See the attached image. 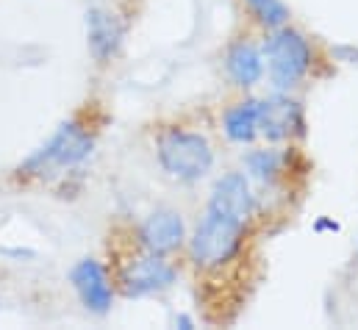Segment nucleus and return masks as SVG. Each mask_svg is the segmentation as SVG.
<instances>
[{"instance_id":"obj_7","label":"nucleus","mask_w":358,"mask_h":330,"mask_svg":"<svg viewBox=\"0 0 358 330\" xmlns=\"http://www.w3.org/2000/svg\"><path fill=\"white\" fill-rule=\"evenodd\" d=\"M211 211H220L225 217H234L239 222H248L256 211V197L250 194V186L245 180V175L231 172L225 178L217 180L214 194H211Z\"/></svg>"},{"instance_id":"obj_11","label":"nucleus","mask_w":358,"mask_h":330,"mask_svg":"<svg viewBox=\"0 0 358 330\" xmlns=\"http://www.w3.org/2000/svg\"><path fill=\"white\" fill-rule=\"evenodd\" d=\"M228 73H231V78L239 83V86H253V83L262 78V73H264V64H262L259 50L250 42L234 45L231 53H228Z\"/></svg>"},{"instance_id":"obj_13","label":"nucleus","mask_w":358,"mask_h":330,"mask_svg":"<svg viewBox=\"0 0 358 330\" xmlns=\"http://www.w3.org/2000/svg\"><path fill=\"white\" fill-rule=\"evenodd\" d=\"M250 8L259 14V20L264 25H283L286 17H289V8L280 3V0H248Z\"/></svg>"},{"instance_id":"obj_8","label":"nucleus","mask_w":358,"mask_h":330,"mask_svg":"<svg viewBox=\"0 0 358 330\" xmlns=\"http://www.w3.org/2000/svg\"><path fill=\"white\" fill-rule=\"evenodd\" d=\"M81 303L94 311V314H106L111 308V286H108V278L103 272V266L92 258H84L76 264L73 275H70Z\"/></svg>"},{"instance_id":"obj_3","label":"nucleus","mask_w":358,"mask_h":330,"mask_svg":"<svg viewBox=\"0 0 358 330\" xmlns=\"http://www.w3.org/2000/svg\"><path fill=\"white\" fill-rule=\"evenodd\" d=\"M92 148H94V139H92L90 131H84L78 122H64L39 153H34L25 164L20 166V172L45 175V169L76 166L81 164L84 159H90Z\"/></svg>"},{"instance_id":"obj_1","label":"nucleus","mask_w":358,"mask_h":330,"mask_svg":"<svg viewBox=\"0 0 358 330\" xmlns=\"http://www.w3.org/2000/svg\"><path fill=\"white\" fill-rule=\"evenodd\" d=\"M159 162L178 180H200L214 164V153L200 134L167 131L159 139Z\"/></svg>"},{"instance_id":"obj_16","label":"nucleus","mask_w":358,"mask_h":330,"mask_svg":"<svg viewBox=\"0 0 358 330\" xmlns=\"http://www.w3.org/2000/svg\"><path fill=\"white\" fill-rule=\"evenodd\" d=\"M178 325H180V328H183V330H192V322H189L186 317H180V320H178Z\"/></svg>"},{"instance_id":"obj_15","label":"nucleus","mask_w":358,"mask_h":330,"mask_svg":"<svg viewBox=\"0 0 358 330\" xmlns=\"http://www.w3.org/2000/svg\"><path fill=\"white\" fill-rule=\"evenodd\" d=\"M317 231H339V225L336 222H328V220H320L317 222Z\"/></svg>"},{"instance_id":"obj_5","label":"nucleus","mask_w":358,"mask_h":330,"mask_svg":"<svg viewBox=\"0 0 358 330\" xmlns=\"http://www.w3.org/2000/svg\"><path fill=\"white\" fill-rule=\"evenodd\" d=\"M120 280H122L125 297H142V294L167 289V286L176 280V269H173L167 261H162V255L150 252L148 258L131 261V266L122 272Z\"/></svg>"},{"instance_id":"obj_2","label":"nucleus","mask_w":358,"mask_h":330,"mask_svg":"<svg viewBox=\"0 0 358 330\" xmlns=\"http://www.w3.org/2000/svg\"><path fill=\"white\" fill-rule=\"evenodd\" d=\"M242 228L245 222L208 208L206 220L197 225L194 239H192L194 261L200 266H222L225 261H231L242 245Z\"/></svg>"},{"instance_id":"obj_10","label":"nucleus","mask_w":358,"mask_h":330,"mask_svg":"<svg viewBox=\"0 0 358 330\" xmlns=\"http://www.w3.org/2000/svg\"><path fill=\"white\" fill-rule=\"evenodd\" d=\"M87 34H90V50L92 56L106 64L108 59L117 56L120 45H122V25L111 11L103 8H92L87 14Z\"/></svg>"},{"instance_id":"obj_12","label":"nucleus","mask_w":358,"mask_h":330,"mask_svg":"<svg viewBox=\"0 0 358 330\" xmlns=\"http://www.w3.org/2000/svg\"><path fill=\"white\" fill-rule=\"evenodd\" d=\"M256 120H259V103L245 100L225 114V134L234 142H250L256 136Z\"/></svg>"},{"instance_id":"obj_6","label":"nucleus","mask_w":358,"mask_h":330,"mask_svg":"<svg viewBox=\"0 0 358 330\" xmlns=\"http://www.w3.org/2000/svg\"><path fill=\"white\" fill-rule=\"evenodd\" d=\"M256 128L267 139H286L292 134H303V108L289 97H269L259 103Z\"/></svg>"},{"instance_id":"obj_4","label":"nucleus","mask_w":358,"mask_h":330,"mask_svg":"<svg viewBox=\"0 0 358 330\" xmlns=\"http://www.w3.org/2000/svg\"><path fill=\"white\" fill-rule=\"evenodd\" d=\"M269 76L278 89H292L308 73L311 50L297 31H278L267 45Z\"/></svg>"},{"instance_id":"obj_14","label":"nucleus","mask_w":358,"mask_h":330,"mask_svg":"<svg viewBox=\"0 0 358 330\" xmlns=\"http://www.w3.org/2000/svg\"><path fill=\"white\" fill-rule=\"evenodd\" d=\"M278 164H280V159H278L272 150H259V153H250V156H248L250 172H253L256 178H262V180H269V178L278 172Z\"/></svg>"},{"instance_id":"obj_9","label":"nucleus","mask_w":358,"mask_h":330,"mask_svg":"<svg viewBox=\"0 0 358 330\" xmlns=\"http://www.w3.org/2000/svg\"><path fill=\"white\" fill-rule=\"evenodd\" d=\"M142 245L156 255H167L178 250L183 245V220L178 211L162 208L150 214L148 222L142 225Z\"/></svg>"}]
</instances>
